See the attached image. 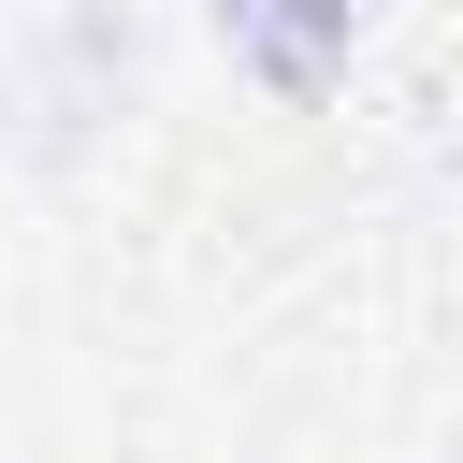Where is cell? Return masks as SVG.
Segmentation results:
<instances>
[{"label":"cell","mask_w":463,"mask_h":463,"mask_svg":"<svg viewBox=\"0 0 463 463\" xmlns=\"http://www.w3.org/2000/svg\"><path fill=\"white\" fill-rule=\"evenodd\" d=\"M347 29H362V0H232V43L275 101H318L347 72Z\"/></svg>","instance_id":"obj_1"}]
</instances>
